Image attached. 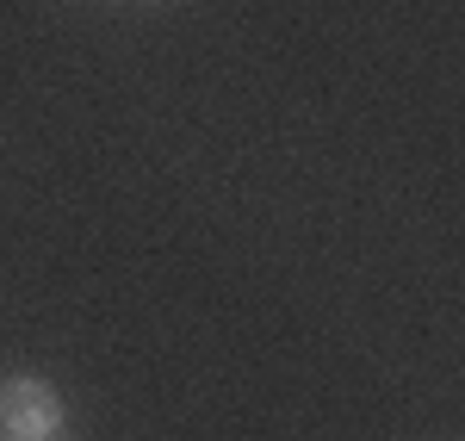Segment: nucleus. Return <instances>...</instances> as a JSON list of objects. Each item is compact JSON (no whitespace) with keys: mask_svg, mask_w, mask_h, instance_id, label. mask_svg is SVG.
I'll return each instance as SVG.
<instances>
[{"mask_svg":"<svg viewBox=\"0 0 465 441\" xmlns=\"http://www.w3.org/2000/svg\"><path fill=\"white\" fill-rule=\"evenodd\" d=\"M0 436L13 441H63V398L50 379L13 373L0 379Z\"/></svg>","mask_w":465,"mask_h":441,"instance_id":"f257e3e1","label":"nucleus"},{"mask_svg":"<svg viewBox=\"0 0 465 441\" xmlns=\"http://www.w3.org/2000/svg\"><path fill=\"white\" fill-rule=\"evenodd\" d=\"M0 441H13V436H0Z\"/></svg>","mask_w":465,"mask_h":441,"instance_id":"f03ea898","label":"nucleus"}]
</instances>
